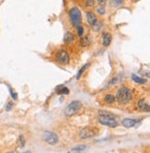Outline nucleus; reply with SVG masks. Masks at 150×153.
<instances>
[{"mask_svg":"<svg viewBox=\"0 0 150 153\" xmlns=\"http://www.w3.org/2000/svg\"><path fill=\"white\" fill-rule=\"evenodd\" d=\"M44 140L50 145H56L58 142V136L54 132L46 131L44 133Z\"/></svg>","mask_w":150,"mask_h":153,"instance_id":"obj_7","label":"nucleus"},{"mask_svg":"<svg viewBox=\"0 0 150 153\" xmlns=\"http://www.w3.org/2000/svg\"><path fill=\"white\" fill-rule=\"evenodd\" d=\"M84 4L86 7H94L95 2L94 0H84Z\"/></svg>","mask_w":150,"mask_h":153,"instance_id":"obj_21","label":"nucleus"},{"mask_svg":"<svg viewBox=\"0 0 150 153\" xmlns=\"http://www.w3.org/2000/svg\"><path fill=\"white\" fill-rule=\"evenodd\" d=\"M97 12L98 13V14L100 15H104L105 13H106V9H105V7H100L97 9Z\"/></svg>","mask_w":150,"mask_h":153,"instance_id":"obj_23","label":"nucleus"},{"mask_svg":"<svg viewBox=\"0 0 150 153\" xmlns=\"http://www.w3.org/2000/svg\"><path fill=\"white\" fill-rule=\"evenodd\" d=\"M19 148H24V146H25V137L23 136H20L19 137Z\"/></svg>","mask_w":150,"mask_h":153,"instance_id":"obj_20","label":"nucleus"},{"mask_svg":"<svg viewBox=\"0 0 150 153\" xmlns=\"http://www.w3.org/2000/svg\"><path fill=\"white\" fill-rule=\"evenodd\" d=\"M73 38H74V36H73L72 33L67 32L65 34V35H64V43L70 44V43H71L73 41Z\"/></svg>","mask_w":150,"mask_h":153,"instance_id":"obj_12","label":"nucleus"},{"mask_svg":"<svg viewBox=\"0 0 150 153\" xmlns=\"http://www.w3.org/2000/svg\"><path fill=\"white\" fill-rule=\"evenodd\" d=\"M123 2V0H111L112 5L115 6V7H118V6H121Z\"/></svg>","mask_w":150,"mask_h":153,"instance_id":"obj_22","label":"nucleus"},{"mask_svg":"<svg viewBox=\"0 0 150 153\" xmlns=\"http://www.w3.org/2000/svg\"><path fill=\"white\" fill-rule=\"evenodd\" d=\"M116 98H117V100L120 102V103H121V104L128 103V102L132 99V92H131V90L129 89L128 87L121 86V87L118 90V92H117Z\"/></svg>","mask_w":150,"mask_h":153,"instance_id":"obj_2","label":"nucleus"},{"mask_svg":"<svg viewBox=\"0 0 150 153\" xmlns=\"http://www.w3.org/2000/svg\"><path fill=\"white\" fill-rule=\"evenodd\" d=\"M57 60L61 64V65H67L70 62V56L67 53V51L64 49H60L58 50V52L56 55Z\"/></svg>","mask_w":150,"mask_h":153,"instance_id":"obj_5","label":"nucleus"},{"mask_svg":"<svg viewBox=\"0 0 150 153\" xmlns=\"http://www.w3.org/2000/svg\"><path fill=\"white\" fill-rule=\"evenodd\" d=\"M12 107H13L12 102L9 101V102H8V104H7V110H10V109H12Z\"/></svg>","mask_w":150,"mask_h":153,"instance_id":"obj_28","label":"nucleus"},{"mask_svg":"<svg viewBox=\"0 0 150 153\" xmlns=\"http://www.w3.org/2000/svg\"><path fill=\"white\" fill-rule=\"evenodd\" d=\"M95 131H97V128H94V127H90V126L84 127V128L80 132L79 136H80L82 139L90 138V137H93V136H94L97 135V132Z\"/></svg>","mask_w":150,"mask_h":153,"instance_id":"obj_6","label":"nucleus"},{"mask_svg":"<svg viewBox=\"0 0 150 153\" xmlns=\"http://www.w3.org/2000/svg\"><path fill=\"white\" fill-rule=\"evenodd\" d=\"M9 91H10V94H11V97H12V98L14 100H16L18 98V97H17V94H16V93L15 92H13L12 91V89H11V88L9 87Z\"/></svg>","mask_w":150,"mask_h":153,"instance_id":"obj_25","label":"nucleus"},{"mask_svg":"<svg viewBox=\"0 0 150 153\" xmlns=\"http://www.w3.org/2000/svg\"><path fill=\"white\" fill-rule=\"evenodd\" d=\"M77 34L80 37H82V34H83V28L82 26H80V25L77 26Z\"/></svg>","mask_w":150,"mask_h":153,"instance_id":"obj_24","label":"nucleus"},{"mask_svg":"<svg viewBox=\"0 0 150 153\" xmlns=\"http://www.w3.org/2000/svg\"><path fill=\"white\" fill-rule=\"evenodd\" d=\"M106 1V0H97V2H98V5H99L100 7H105Z\"/></svg>","mask_w":150,"mask_h":153,"instance_id":"obj_27","label":"nucleus"},{"mask_svg":"<svg viewBox=\"0 0 150 153\" xmlns=\"http://www.w3.org/2000/svg\"><path fill=\"white\" fill-rule=\"evenodd\" d=\"M137 121L134 119H129V118H126L122 121V125L126 128H131V127H133L136 124Z\"/></svg>","mask_w":150,"mask_h":153,"instance_id":"obj_9","label":"nucleus"},{"mask_svg":"<svg viewBox=\"0 0 150 153\" xmlns=\"http://www.w3.org/2000/svg\"><path fill=\"white\" fill-rule=\"evenodd\" d=\"M102 39H103V46H109V45L111 44V41H112L111 34H109V33H103Z\"/></svg>","mask_w":150,"mask_h":153,"instance_id":"obj_8","label":"nucleus"},{"mask_svg":"<svg viewBox=\"0 0 150 153\" xmlns=\"http://www.w3.org/2000/svg\"><path fill=\"white\" fill-rule=\"evenodd\" d=\"M118 81H119V78H118V77H114L113 79H112V80L110 81V83H109V85H115V84L118 83Z\"/></svg>","mask_w":150,"mask_h":153,"instance_id":"obj_26","label":"nucleus"},{"mask_svg":"<svg viewBox=\"0 0 150 153\" xmlns=\"http://www.w3.org/2000/svg\"><path fill=\"white\" fill-rule=\"evenodd\" d=\"M86 18H87V22L90 25H93L97 21V18L95 16V14L94 12H92V11L86 12Z\"/></svg>","mask_w":150,"mask_h":153,"instance_id":"obj_10","label":"nucleus"},{"mask_svg":"<svg viewBox=\"0 0 150 153\" xmlns=\"http://www.w3.org/2000/svg\"><path fill=\"white\" fill-rule=\"evenodd\" d=\"M91 27H92V30L93 31H94V32H98L100 29H101L102 27V22H99V21H97V22H94V24L91 25Z\"/></svg>","mask_w":150,"mask_h":153,"instance_id":"obj_16","label":"nucleus"},{"mask_svg":"<svg viewBox=\"0 0 150 153\" xmlns=\"http://www.w3.org/2000/svg\"><path fill=\"white\" fill-rule=\"evenodd\" d=\"M87 148L86 145H79V146H76L74 148H71L70 151H74V152H81V151H83L85 148Z\"/></svg>","mask_w":150,"mask_h":153,"instance_id":"obj_18","label":"nucleus"},{"mask_svg":"<svg viewBox=\"0 0 150 153\" xmlns=\"http://www.w3.org/2000/svg\"><path fill=\"white\" fill-rule=\"evenodd\" d=\"M90 43H91V41L89 40V38L88 37H86V36H84V37H82V38H81V40H80V45L82 46H89L90 45Z\"/></svg>","mask_w":150,"mask_h":153,"instance_id":"obj_17","label":"nucleus"},{"mask_svg":"<svg viewBox=\"0 0 150 153\" xmlns=\"http://www.w3.org/2000/svg\"><path fill=\"white\" fill-rule=\"evenodd\" d=\"M82 102L79 101V100H74L71 103L66 107L65 109V115L67 117H71L74 114H76L77 112L80 111V109H82Z\"/></svg>","mask_w":150,"mask_h":153,"instance_id":"obj_3","label":"nucleus"},{"mask_svg":"<svg viewBox=\"0 0 150 153\" xmlns=\"http://www.w3.org/2000/svg\"><path fill=\"white\" fill-rule=\"evenodd\" d=\"M138 107H139L140 109L144 110V111H149V105L144 99H141L138 101Z\"/></svg>","mask_w":150,"mask_h":153,"instance_id":"obj_11","label":"nucleus"},{"mask_svg":"<svg viewBox=\"0 0 150 153\" xmlns=\"http://www.w3.org/2000/svg\"><path fill=\"white\" fill-rule=\"evenodd\" d=\"M70 18V22L74 27H77L80 25L81 22H82V13H81L80 9L78 7H71L69 11Z\"/></svg>","mask_w":150,"mask_h":153,"instance_id":"obj_4","label":"nucleus"},{"mask_svg":"<svg viewBox=\"0 0 150 153\" xmlns=\"http://www.w3.org/2000/svg\"><path fill=\"white\" fill-rule=\"evenodd\" d=\"M56 91L58 94H59V95H68L69 93H70L69 89L66 87V86H58Z\"/></svg>","mask_w":150,"mask_h":153,"instance_id":"obj_13","label":"nucleus"},{"mask_svg":"<svg viewBox=\"0 0 150 153\" xmlns=\"http://www.w3.org/2000/svg\"><path fill=\"white\" fill-rule=\"evenodd\" d=\"M89 65H90V63H86V64H84V65L82 66V68H81V70L78 72V73H77V76H76V78H77V80H79L81 78V76H82V74L83 73V72H84L86 69L89 67Z\"/></svg>","mask_w":150,"mask_h":153,"instance_id":"obj_19","label":"nucleus"},{"mask_svg":"<svg viewBox=\"0 0 150 153\" xmlns=\"http://www.w3.org/2000/svg\"><path fill=\"white\" fill-rule=\"evenodd\" d=\"M132 78H133V80L135 82V83L137 84H145L146 83V80L145 79H144V78H141L139 77V76L135 75L134 73L133 74H132Z\"/></svg>","mask_w":150,"mask_h":153,"instance_id":"obj_14","label":"nucleus"},{"mask_svg":"<svg viewBox=\"0 0 150 153\" xmlns=\"http://www.w3.org/2000/svg\"><path fill=\"white\" fill-rule=\"evenodd\" d=\"M98 121L101 124H104L106 126L114 128L118 125V121L116 118L112 113L104 110H100L99 111V117H98Z\"/></svg>","mask_w":150,"mask_h":153,"instance_id":"obj_1","label":"nucleus"},{"mask_svg":"<svg viewBox=\"0 0 150 153\" xmlns=\"http://www.w3.org/2000/svg\"><path fill=\"white\" fill-rule=\"evenodd\" d=\"M104 100L108 104H112V103H114V101H115V97H114L113 95H111V94H108V95H106V97H104Z\"/></svg>","mask_w":150,"mask_h":153,"instance_id":"obj_15","label":"nucleus"}]
</instances>
